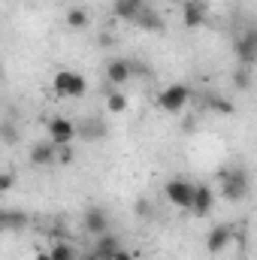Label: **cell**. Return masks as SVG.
Here are the masks:
<instances>
[{
	"label": "cell",
	"instance_id": "obj_1",
	"mask_svg": "<svg viewBox=\"0 0 257 260\" xmlns=\"http://www.w3.org/2000/svg\"><path fill=\"white\" fill-rule=\"evenodd\" d=\"M52 88H55V94H61V97H85L88 82H85V76L76 73V70H58L55 79H52Z\"/></svg>",
	"mask_w": 257,
	"mask_h": 260
},
{
	"label": "cell",
	"instance_id": "obj_2",
	"mask_svg": "<svg viewBox=\"0 0 257 260\" xmlns=\"http://www.w3.org/2000/svg\"><path fill=\"white\" fill-rule=\"evenodd\" d=\"M188 103H191V88H188V85H170V88H164L160 97H157V106H160L164 112H170V115L185 112Z\"/></svg>",
	"mask_w": 257,
	"mask_h": 260
},
{
	"label": "cell",
	"instance_id": "obj_3",
	"mask_svg": "<svg viewBox=\"0 0 257 260\" xmlns=\"http://www.w3.org/2000/svg\"><path fill=\"white\" fill-rule=\"evenodd\" d=\"M221 197L224 200H242L248 194V176L245 170H221Z\"/></svg>",
	"mask_w": 257,
	"mask_h": 260
},
{
	"label": "cell",
	"instance_id": "obj_4",
	"mask_svg": "<svg viewBox=\"0 0 257 260\" xmlns=\"http://www.w3.org/2000/svg\"><path fill=\"white\" fill-rule=\"evenodd\" d=\"M194 191H197V185L185 182V179H170V182H167V188H164L167 200H170L176 209H191Z\"/></svg>",
	"mask_w": 257,
	"mask_h": 260
},
{
	"label": "cell",
	"instance_id": "obj_5",
	"mask_svg": "<svg viewBox=\"0 0 257 260\" xmlns=\"http://www.w3.org/2000/svg\"><path fill=\"white\" fill-rule=\"evenodd\" d=\"M49 139L55 142V145H73V139L79 136V127L70 121V118H61V115H55V118H49Z\"/></svg>",
	"mask_w": 257,
	"mask_h": 260
},
{
	"label": "cell",
	"instance_id": "obj_6",
	"mask_svg": "<svg viewBox=\"0 0 257 260\" xmlns=\"http://www.w3.org/2000/svg\"><path fill=\"white\" fill-rule=\"evenodd\" d=\"M236 58H239V64L242 67H251L257 61V27H248V30H242V37L236 40Z\"/></svg>",
	"mask_w": 257,
	"mask_h": 260
},
{
	"label": "cell",
	"instance_id": "obj_7",
	"mask_svg": "<svg viewBox=\"0 0 257 260\" xmlns=\"http://www.w3.org/2000/svg\"><path fill=\"white\" fill-rule=\"evenodd\" d=\"M233 236H236V230H233L230 224H218V227H212L209 236H206V251H209V254H221V251H227V245L233 242Z\"/></svg>",
	"mask_w": 257,
	"mask_h": 260
},
{
	"label": "cell",
	"instance_id": "obj_8",
	"mask_svg": "<svg viewBox=\"0 0 257 260\" xmlns=\"http://www.w3.org/2000/svg\"><path fill=\"white\" fill-rule=\"evenodd\" d=\"M130 79H133V61L130 58H115V61L106 64V82L112 88H121Z\"/></svg>",
	"mask_w": 257,
	"mask_h": 260
},
{
	"label": "cell",
	"instance_id": "obj_9",
	"mask_svg": "<svg viewBox=\"0 0 257 260\" xmlns=\"http://www.w3.org/2000/svg\"><path fill=\"white\" fill-rule=\"evenodd\" d=\"M203 21H206V0H185V6H182V24L188 30H197V27H203Z\"/></svg>",
	"mask_w": 257,
	"mask_h": 260
},
{
	"label": "cell",
	"instance_id": "obj_10",
	"mask_svg": "<svg viewBox=\"0 0 257 260\" xmlns=\"http://www.w3.org/2000/svg\"><path fill=\"white\" fill-rule=\"evenodd\" d=\"M30 164H34V167H49V164H58V145H55L52 139L37 142V145L30 148Z\"/></svg>",
	"mask_w": 257,
	"mask_h": 260
},
{
	"label": "cell",
	"instance_id": "obj_11",
	"mask_svg": "<svg viewBox=\"0 0 257 260\" xmlns=\"http://www.w3.org/2000/svg\"><path fill=\"white\" fill-rule=\"evenodd\" d=\"M85 230H88L91 236H103V233H109V218H106V212L97 209V206H91V209L85 212Z\"/></svg>",
	"mask_w": 257,
	"mask_h": 260
},
{
	"label": "cell",
	"instance_id": "obj_12",
	"mask_svg": "<svg viewBox=\"0 0 257 260\" xmlns=\"http://www.w3.org/2000/svg\"><path fill=\"white\" fill-rule=\"evenodd\" d=\"M121 251V245H118V239L112 236V233H103V236H97V242H94V257L97 260H115V254Z\"/></svg>",
	"mask_w": 257,
	"mask_h": 260
},
{
	"label": "cell",
	"instance_id": "obj_13",
	"mask_svg": "<svg viewBox=\"0 0 257 260\" xmlns=\"http://www.w3.org/2000/svg\"><path fill=\"white\" fill-rule=\"evenodd\" d=\"M212 206H215V191L209 188V185H197V191H194V203H191V209H194V215H209L212 212Z\"/></svg>",
	"mask_w": 257,
	"mask_h": 260
},
{
	"label": "cell",
	"instance_id": "obj_14",
	"mask_svg": "<svg viewBox=\"0 0 257 260\" xmlns=\"http://www.w3.org/2000/svg\"><path fill=\"white\" fill-rule=\"evenodd\" d=\"M142 9H145V0H115L112 3V12L124 21H136Z\"/></svg>",
	"mask_w": 257,
	"mask_h": 260
},
{
	"label": "cell",
	"instance_id": "obj_15",
	"mask_svg": "<svg viewBox=\"0 0 257 260\" xmlns=\"http://www.w3.org/2000/svg\"><path fill=\"white\" fill-rule=\"evenodd\" d=\"M133 24H139V27H142L145 34H160V30H164V18H160V15H157L154 9H148V6H145V9L139 12V18H136Z\"/></svg>",
	"mask_w": 257,
	"mask_h": 260
},
{
	"label": "cell",
	"instance_id": "obj_16",
	"mask_svg": "<svg viewBox=\"0 0 257 260\" xmlns=\"http://www.w3.org/2000/svg\"><path fill=\"white\" fill-rule=\"evenodd\" d=\"M106 109L115 112V115L127 112V94H121V88H112V91L106 94Z\"/></svg>",
	"mask_w": 257,
	"mask_h": 260
},
{
	"label": "cell",
	"instance_id": "obj_17",
	"mask_svg": "<svg viewBox=\"0 0 257 260\" xmlns=\"http://www.w3.org/2000/svg\"><path fill=\"white\" fill-rule=\"evenodd\" d=\"M0 224H3L6 230H18V227L27 224V215H24V212H12V209H6V212L0 215Z\"/></svg>",
	"mask_w": 257,
	"mask_h": 260
},
{
	"label": "cell",
	"instance_id": "obj_18",
	"mask_svg": "<svg viewBox=\"0 0 257 260\" xmlns=\"http://www.w3.org/2000/svg\"><path fill=\"white\" fill-rule=\"evenodd\" d=\"M67 24H70L73 30H85V27H88V12L79 9V6H73V9L67 12Z\"/></svg>",
	"mask_w": 257,
	"mask_h": 260
},
{
	"label": "cell",
	"instance_id": "obj_19",
	"mask_svg": "<svg viewBox=\"0 0 257 260\" xmlns=\"http://www.w3.org/2000/svg\"><path fill=\"white\" fill-rule=\"evenodd\" d=\"M49 251H52V257H55V260H76V248H73L70 242H64V239H61V242H55Z\"/></svg>",
	"mask_w": 257,
	"mask_h": 260
},
{
	"label": "cell",
	"instance_id": "obj_20",
	"mask_svg": "<svg viewBox=\"0 0 257 260\" xmlns=\"http://www.w3.org/2000/svg\"><path fill=\"white\" fill-rule=\"evenodd\" d=\"M209 106H212L215 112H224V115H233V103H230L227 97H209Z\"/></svg>",
	"mask_w": 257,
	"mask_h": 260
},
{
	"label": "cell",
	"instance_id": "obj_21",
	"mask_svg": "<svg viewBox=\"0 0 257 260\" xmlns=\"http://www.w3.org/2000/svg\"><path fill=\"white\" fill-rule=\"evenodd\" d=\"M233 82H236V88H248V85H251V76H248V67H242V70H236V73H233Z\"/></svg>",
	"mask_w": 257,
	"mask_h": 260
},
{
	"label": "cell",
	"instance_id": "obj_22",
	"mask_svg": "<svg viewBox=\"0 0 257 260\" xmlns=\"http://www.w3.org/2000/svg\"><path fill=\"white\" fill-rule=\"evenodd\" d=\"M85 136H91V139H94V136H103V133H106V127H103V124H100V121H97V124H94V121H88V124H85Z\"/></svg>",
	"mask_w": 257,
	"mask_h": 260
},
{
	"label": "cell",
	"instance_id": "obj_23",
	"mask_svg": "<svg viewBox=\"0 0 257 260\" xmlns=\"http://www.w3.org/2000/svg\"><path fill=\"white\" fill-rule=\"evenodd\" d=\"M58 164H73V148L70 145H58Z\"/></svg>",
	"mask_w": 257,
	"mask_h": 260
},
{
	"label": "cell",
	"instance_id": "obj_24",
	"mask_svg": "<svg viewBox=\"0 0 257 260\" xmlns=\"http://www.w3.org/2000/svg\"><path fill=\"white\" fill-rule=\"evenodd\" d=\"M12 182H15V176H12V173H3V176H0V191L6 194V191L12 188Z\"/></svg>",
	"mask_w": 257,
	"mask_h": 260
},
{
	"label": "cell",
	"instance_id": "obj_25",
	"mask_svg": "<svg viewBox=\"0 0 257 260\" xmlns=\"http://www.w3.org/2000/svg\"><path fill=\"white\" fill-rule=\"evenodd\" d=\"M148 212H151V206H148V203H145V200H142V203H139V206H136V215H148Z\"/></svg>",
	"mask_w": 257,
	"mask_h": 260
},
{
	"label": "cell",
	"instance_id": "obj_26",
	"mask_svg": "<svg viewBox=\"0 0 257 260\" xmlns=\"http://www.w3.org/2000/svg\"><path fill=\"white\" fill-rule=\"evenodd\" d=\"M115 260H133V254H130V251H124V248H121V251L115 254Z\"/></svg>",
	"mask_w": 257,
	"mask_h": 260
},
{
	"label": "cell",
	"instance_id": "obj_27",
	"mask_svg": "<svg viewBox=\"0 0 257 260\" xmlns=\"http://www.w3.org/2000/svg\"><path fill=\"white\" fill-rule=\"evenodd\" d=\"M34 260H55V257H52V251H43V254H37Z\"/></svg>",
	"mask_w": 257,
	"mask_h": 260
},
{
	"label": "cell",
	"instance_id": "obj_28",
	"mask_svg": "<svg viewBox=\"0 0 257 260\" xmlns=\"http://www.w3.org/2000/svg\"><path fill=\"white\" fill-rule=\"evenodd\" d=\"M67 3H76V0H67Z\"/></svg>",
	"mask_w": 257,
	"mask_h": 260
}]
</instances>
